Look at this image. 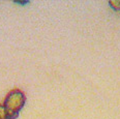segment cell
Wrapping results in <instances>:
<instances>
[{
    "label": "cell",
    "instance_id": "cell-1",
    "mask_svg": "<svg viewBox=\"0 0 120 119\" xmlns=\"http://www.w3.org/2000/svg\"><path fill=\"white\" fill-rule=\"evenodd\" d=\"M25 100H26L25 94L18 89H15L7 94L3 106L7 111L8 119H16L18 117L19 112L25 105Z\"/></svg>",
    "mask_w": 120,
    "mask_h": 119
},
{
    "label": "cell",
    "instance_id": "cell-2",
    "mask_svg": "<svg viewBox=\"0 0 120 119\" xmlns=\"http://www.w3.org/2000/svg\"><path fill=\"white\" fill-rule=\"evenodd\" d=\"M0 119H8V114L5 107L0 104Z\"/></svg>",
    "mask_w": 120,
    "mask_h": 119
},
{
    "label": "cell",
    "instance_id": "cell-3",
    "mask_svg": "<svg viewBox=\"0 0 120 119\" xmlns=\"http://www.w3.org/2000/svg\"><path fill=\"white\" fill-rule=\"evenodd\" d=\"M109 4L113 7L114 9H117V11H120V0L119 1H110Z\"/></svg>",
    "mask_w": 120,
    "mask_h": 119
}]
</instances>
